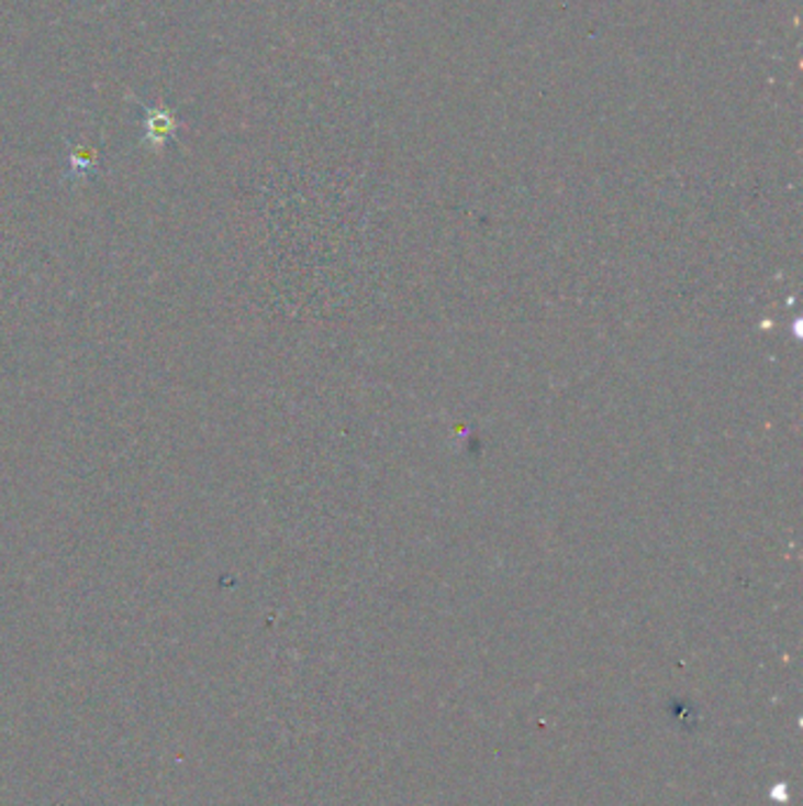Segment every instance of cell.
<instances>
[{
	"instance_id": "1",
	"label": "cell",
	"mask_w": 803,
	"mask_h": 806,
	"mask_svg": "<svg viewBox=\"0 0 803 806\" xmlns=\"http://www.w3.org/2000/svg\"><path fill=\"white\" fill-rule=\"evenodd\" d=\"M175 119L166 109H146V123H144V135L146 142L152 146H163L175 135Z\"/></svg>"
},
{
	"instance_id": "2",
	"label": "cell",
	"mask_w": 803,
	"mask_h": 806,
	"mask_svg": "<svg viewBox=\"0 0 803 806\" xmlns=\"http://www.w3.org/2000/svg\"><path fill=\"white\" fill-rule=\"evenodd\" d=\"M71 163H74V168L78 170V173H83V170H88L90 166H92V154H86V152H74V158H71Z\"/></svg>"
}]
</instances>
